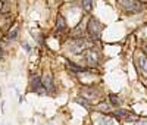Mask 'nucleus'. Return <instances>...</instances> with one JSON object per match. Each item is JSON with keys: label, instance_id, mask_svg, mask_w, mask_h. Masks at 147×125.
I'll return each mask as SVG.
<instances>
[{"label": "nucleus", "instance_id": "nucleus-10", "mask_svg": "<svg viewBox=\"0 0 147 125\" xmlns=\"http://www.w3.org/2000/svg\"><path fill=\"white\" fill-rule=\"evenodd\" d=\"M96 109L97 110H102V112H107L109 110V105L106 102H102V103H99V105L96 106Z\"/></svg>", "mask_w": 147, "mask_h": 125}, {"label": "nucleus", "instance_id": "nucleus-4", "mask_svg": "<svg viewBox=\"0 0 147 125\" xmlns=\"http://www.w3.org/2000/svg\"><path fill=\"white\" fill-rule=\"evenodd\" d=\"M85 60H87V64L91 65V66H96L99 64V53L96 52L93 49H88L87 53H85Z\"/></svg>", "mask_w": 147, "mask_h": 125}, {"label": "nucleus", "instance_id": "nucleus-2", "mask_svg": "<svg viewBox=\"0 0 147 125\" xmlns=\"http://www.w3.org/2000/svg\"><path fill=\"white\" fill-rule=\"evenodd\" d=\"M93 43L88 41V40H84V39H78L77 41H72V44L69 46V50L74 53V55H78L81 53L82 50H87V49H91Z\"/></svg>", "mask_w": 147, "mask_h": 125}, {"label": "nucleus", "instance_id": "nucleus-14", "mask_svg": "<svg viewBox=\"0 0 147 125\" xmlns=\"http://www.w3.org/2000/svg\"><path fill=\"white\" fill-rule=\"evenodd\" d=\"M69 68H71L72 71H75V72H84V71H85V68H82V66H77L75 64H69Z\"/></svg>", "mask_w": 147, "mask_h": 125}, {"label": "nucleus", "instance_id": "nucleus-11", "mask_svg": "<svg viewBox=\"0 0 147 125\" xmlns=\"http://www.w3.org/2000/svg\"><path fill=\"white\" fill-rule=\"evenodd\" d=\"M82 94H84V96H87L90 100H91V99H94V96H96V93H94V91H90V90H88V87L82 89Z\"/></svg>", "mask_w": 147, "mask_h": 125}, {"label": "nucleus", "instance_id": "nucleus-1", "mask_svg": "<svg viewBox=\"0 0 147 125\" xmlns=\"http://www.w3.org/2000/svg\"><path fill=\"white\" fill-rule=\"evenodd\" d=\"M87 30H88V34H90V37H91L93 40H99V39H100V34H102V24L97 21V19L91 18V19L88 21Z\"/></svg>", "mask_w": 147, "mask_h": 125}, {"label": "nucleus", "instance_id": "nucleus-18", "mask_svg": "<svg viewBox=\"0 0 147 125\" xmlns=\"http://www.w3.org/2000/svg\"><path fill=\"white\" fill-rule=\"evenodd\" d=\"M2 2H6V0H2Z\"/></svg>", "mask_w": 147, "mask_h": 125}, {"label": "nucleus", "instance_id": "nucleus-12", "mask_svg": "<svg viewBox=\"0 0 147 125\" xmlns=\"http://www.w3.org/2000/svg\"><path fill=\"white\" fill-rule=\"evenodd\" d=\"M99 125H112V119L110 118H106V116H102L100 119H99Z\"/></svg>", "mask_w": 147, "mask_h": 125}, {"label": "nucleus", "instance_id": "nucleus-8", "mask_svg": "<svg viewBox=\"0 0 147 125\" xmlns=\"http://www.w3.org/2000/svg\"><path fill=\"white\" fill-rule=\"evenodd\" d=\"M56 25H57V30H59V31H66V21H65L63 16H59V18H57Z\"/></svg>", "mask_w": 147, "mask_h": 125}, {"label": "nucleus", "instance_id": "nucleus-3", "mask_svg": "<svg viewBox=\"0 0 147 125\" xmlns=\"http://www.w3.org/2000/svg\"><path fill=\"white\" fill-rule=\"evenodd\" d=\"M119 5L129 14H137L141 10V3L138 0H119Z\"/></svg>", "mask_w": 147, "mask_h": 125}, {"label": "nucleus", "instance_id": "nucleus-9", "mask_svg": "<svg viewBox=\"0 0 147 125\" xmlns=\"http://www.w3.org/2000/svg\"><path fill=\"white\" fill-rule=\"evenodd\" d=\"M91 3H93V0H82V9L85 12H90L91 10Z\"/></svg>", "mask_w": 147, "mask_h": 125}, {"label": "nucleus", "instance_id": "nucleus-13", "mask_svg": "<svg viewBox=\"0 0 147 125\" xmlns=\"http://www.w3.org/2000/svg\"><path fill=\"white\" fill-rule=\"evenodd\" d=\"M109 99H110V103L112 105H115V106L119 105V97L116 94H109Z\"/></svg>", "mask_w": 147, "mask_h": 125}, {"label": "nucleus", "instance_id": "nucleus-16", "mask_svg": "<svg viewBox=\"0 0 147 125\" xmlns=\"http://www.w3.org/2000/svg\"><path fill=\"white\" fill-rule=\"evenodd\" d=\"M77 102H78V103H81V105H82L84 107H87V109H88V105H87V103H85V102H84V100H81V99H78V100H77Z\"/></svg>", "mask_w": 147, "mask_h": 125}, {"label": "nucleus", "instance_id": "nucleus-15", "mask_svg": "<svg viewBox=\"0 0 147 125\" xmlns=\"http://www.w3.org/2000/svg\"><path fill=\"white\" fill-rule=\"evenodd\" d=\"M16 34H18V30L15 28L13 31H10V34H9V37H10V39H15V37H16Z\"/></svg>", "mask_w": 147, "mask_h": 125}, {"label": "nucleus", "instance_id": "nucleus-17", "mask_svg": "<svg viewBox=\"0 0 147 125\" xmlns=\"http://www.w3.org/2000/svg\"><path fill=\"white\" fill-rule=\"evenodd\" d=\"M136 125H147V121H140V122H137Z\"/></svg>", "mask_w": 147, "mask_h": 125}, {"label": "nucleus", "instance_id": "nucleus-7", "mask_svg": "<svg viewBox=\"0 0 147 125\" xmlns=\"http://www.w3.org/2000/svg\"><path fill=\"white\" fill-rule=\"evenodd\" d=\"M138 66H140V69H141L143 75L147 78V56H146V55H143V53H140V55H138Z\"/></svg>", "mask_w": 147, "mask_h": 125}, {"label": "nucleus", "instance_id": "nucleus-6", "mask_svg": "<svg viewBox=\"0 0 147 125\" xmlns=\"http://www.w3.org/2000/svg\"><path fill=\"white\" fill-rule=\"evenodd\" d=\"M31 85H32V89L37 91V93H44V85H43V81L40 77H32L31 80Z\"/></svg>", "mask_w": 147, "mask_h": 125}, {"label": "nucleus", "instance_id": "nucleus-5", "mask_svg": "<svg viewBox=\"0 0 147 125\" xmlns=\"http://www.w3.org/2000/svg\"><path fill=\"white\" fill-rule=\"evenodd\" d=\"M43 85H44V89L46 91H53L55 90V84H53V77L50 74H46L44 77H43Z\"/></svg>", "mask_w": 147, "mask_h": 125}]
</instances>
